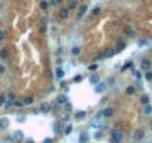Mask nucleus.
<instances>
[{
	"label": "nucleus",
	"mask_w": 152,
	"mask_h": 143,
	"mask_svg": "<svg viewBox=\"0 0 152 143\" xmlns=\"http://www.w3.org/2000/svg\"><path fill=\"white\" fill-rule=\"evenodd\" d=\"M145 76H146V79H148V81H152V73H151V72H146V75H145Z\"/></svg>",
	"instance_id": "e433bc0d"
},
{
	"label": "nucleus",
	"mask_w": 152,
	"mask_h": 143,
	"mask_svg": "<svg viewBox=\"0 0 152 143\" xmlns=\"http://www.w3.org/2000/svg\"><path fill=\"white\" fill-rule=\"evenodd\" d=\"M100 12H101V7H100V6H96L91 13H93V15H100Z\"/></svg>",
	"instance_id": "cd10ccee"
},
{
	"label": "nucleus",
	"mask_w": 152,
	"mask_h": 143,
	"mask_svg": "<svg viewBox=\"0 0 152 143\" xmlns=\"http://www.w3.org/2000/svg\"><path fill=\"white\" fill-rule=\"evenodd\" d=\"M85 116H87V112H85V110H79V112L75 113V119H76V121H82Z\"/></svg>",
	"instance_id": "9d476101"
},
{
	"label": "nucleus",
	"mask_w": 152,
	"mask_h": 143,
	"mask_svg": "<svg viewBox=\"0 0 152 143\" xmlns=\"http://www.w3.org/2000/svg\"><path fill=\"white\" fill-rule=\"evenodd\" d=\"M43 143H54V139H52V137H48V139L43 140Z\"/></svg>",
	"instance_id": "4c0bfd02"
},
{
	"label": "nucleus",
	"mask_w": 152,
	"mask_h": 143,
	"mask_svg": "<svg viewBox=\"0 0 152 143\" xmlns=\"http://www.w3.org/2000/svg\"><path fill=\"white\" fill-rule=\"evenodd\" d=\"M49 110H51V104L49 103H43L40 106V112H49Z\"/></svg>",
	"instance_id": "6ab92c4d"
},
{
	"label": "nucleus",
	"mask_w": 152,
	"mask_h": 143,
	"mask_svg": "<svg viewBox=\"0 0 152 143\" xmlns=\"http://www.w3.org/2000/svg\"><path fill=\"white\" fill-rule=\"evenodd\" d=\"M140 67H142L143 70H146V72H148V70L151 69V61H149L148 58H143V60L140 61Z\"/></svg>",
	"instance_id": "423d86ee"
},
{
	"label": "nucleus",
	"mask_w": 152,
	"mask_h": 143,
	"mask_svg": "<svg viewBox=\"0 0 152 143\" xmlns=\"http://www.w3.org/2000/svg\"><path fill=\"white\" fill-rule=\"evenodd\" d=\"M124 33H125L128 37H136V31H134L133 28H130V27H125V28H124Z\"/></svg>",
	"instance_id": "ddd939ff"
},
{
	"label": "nucleus",
	"mask_w": 152,
	"mask_h": 143,
	"mask_svg": "<svg viewBox=\"0 0 152 143\" xmlns=\"http://www.w3.org/2000/svg\"><path fill=\"white\" fill-rule=\"evenodd\" d=\"M140 103L145 106V104H149V95H146V94H143L142 97H140Z\"/></svg>",
	"instance_id": "a211bd4d"
},
{
	"label": "nucleus",
	"mask_w": 152,
	"mask_h": 143,
	"mask_svg": "<svg viewBox=\"0 0 152 143\" xmlns=\"http://www.w3.org/2000/svg\"><path fill=\"white\" fill-rule=\"evenodd\" d=\"M87 4H81L79 6V13H78V18H82L84 15H85V12H87Z\"/></svg>",
	"instance_id": "dca6fc26"
},
{
	"label": "nucleus",
	"mask_w": 152,
	"mask_h": 143,
	"mask_svg": "<svg viewBox=\"0 0 152 143\" xmlns=\"http://www.w3.org/2000/svg\"><path fill=\"white\" fill-rule=\"evenodd\" d=\"M116 46H118V51H122V49L125 48V42H124L122 39H119V40H118V43H116Z\"/></svg>",
	"instance_id": "5701e85b"
},
{
	"label": "nucleus",
	"mask_w": 152,
	"mask_h": 143,
	"mask_svg": "<svg viewBox=\"0 0 152 143\" xmlns=\"http://www.w3.org/2000/svg\"><path fill=\"white\" fill-rule=\"evenodd\" d=\"M122 131L119 130V128H116V130H113L112 131V136H110V143H121L122 142Z\"/></svg>",
	"instance_id": "f257e3e1"
},
{
	"label": "nucleus",
	"mask_w": 152,
	"mask_h": 143,
	"mask_svg": "<svg viewBox=\"0 0 152 143\" xmlns=\"http://www.w3.org/2000/svg\"><path fill=\"white\" fill-rule=\"evenodd\" d=\"M4 72H6V69H4V66H1V64H0V75H3Z\"/></svg>",
	"instance_id": "37998d69"
},
{
	"label": "nucleus",
	"mask_w": 152,
	"mask_h": 143,
	"mask_svg": "<svg viewBox=\"0 0 152 143\" xmlns=\"http://www.w3.org/2000/svg\"><path fill=\"white\" fill-rule=\"evenodd\" d=\"M88 69H90V70L93 72V70H96V69H97V64H91V66H90Z\"/></svg>",
	"instance_id": "ea45409f"
},
{
	"label": "nucleus",
	"mask_w": 152,
	"mask_h": 143,
	"mask_svg": "<svg viewBox=\"0 0 152 143\" xmlns=\"http://www.w3.org/2000/svg\"><path fill=\"white\" fill-rule=\"evenodd\" d=\"M54 133H55V134L63 133V122H55V124H54Z\"/></svg>",
	"instance_id": "9b49d317"
},
{
	"label": "nucleus",
	"mask_w": 152,
	"mask_h": 143,
	"mask_svg": "<svg viewBox=\"0 0 152 143\" xmlns=\"http://www.w3.org/2000/svg\"><path fill=\"white\" fill-rule=\"evenodd\" d=\"M101 113H103V118H110L113 115V109L112 107H106L104 110H101Z\"/></svg>",
	"instance_id": "1a4fd4ad"
},
{
	"label": "nucleus",
	"mask_w": 152,
	"mask_h": 143,
	"mask_svg": "<svg viewBox=\"0 0 152 143\" xmlns=\"http://www.w3.org/2000/svg\"><path fill=\"white\" fill-rule=\"evenodd\" d=\"M101 136H103V133H101V131H99V133H96V136H94V137H96V139H100Z\"/></svg>",
	"instance_id": "a19ab883"
},
{
	"label": "nucleus",
	"mask_w": 152,
	"mask_h": 143,
	"mask_svg": "<svg viewBox=\"0 0 152 143\" xmlns=\"http://www.w3.org/2000/svg\"><path fill=\"white\" fill-rule=\"evenodd\" d=\"M46 28H48L46 22H45V21H42V24H40V31H42V33H46Z\"/></svg>",
	"instance_id": "c85d7f7f"
},
{
	"label": "nucleus",
	"mask_w": 152,
	"mask_h": 143,
	"mask_svg": "<svg viewBox=\"0 0 152 143\" xmlns=\"http://www.w3.org/2000/svg\"><path fill=\"white\" fill-rule=\"evenodd\" d=\"M76 4H78V3H76V0H70V1H69V4H67V9H69V10H72V9H75V7H76Z\"/></svg>",
	"instance_id": "b1692460"
},
{
	"label": "nucleus",
	"mask_w": 152,
	"mask_h": 143,
	"mask_svg": "<svg viewBox=\"0 0 152 143\" xmlns=\"http://www.w3.org/2000/svg\"><path fill=\"white\" fill-rule=\"evenodd\" d=\"M69 12H70V10H69L67 7H61V9L58 10V18L63 19V21L67 19V18H69Z\"/></svg>",
	"instance_id": "7ed1b4c3"
},
{
	"label": "nucleus",
	"mask_w": 152,
	"mask_h": 143,
	"mask_svg": "<svg viewBox=\"0 0 152 143\" xmlns=\"http://www.w3.org/2000/svg\"><path fill=\"white\" fill-rule=\"evenodd\" d=\"M27 143H34V142H33L31 139H28V140H27Z\"/></svg>",
	"instance_id": "de8ad7c7"
},
{
	"label": "nucleus",
	"mask_w": 152,
	"mask_h": 143,
	"mask_svg": "<svg viewBox=\"0 0 152 143\" xmlns=\"http://www.w3.org/2000/svg\"><path fill=\"white\" fill-rule=\"evenodd\" d=\"M113 54H115L113 49H106L101 55H103V58H110V57H113Z\"/></svg>",
	"instance_id": "f3484780"
},
{
	"label": "nucleus",
	"mask_w": 152,
	"mask_h": 143,
	"mask_svg": "<svg viewBox=\"0 0 152 143\" xmlns=\"http://www.w3.org/2000/svg\"><path fill=\"white\" fill-rule=\"evenodd\" d=\"M72 131H73V125L70 124V125H67L64 130H63V133L66 134V136H69V134H72Z\"/></svg>",
	"instance_id": "aec40b11"
},
{
	"label": "nucleus",
	"mask_w": 152,
	"mask_h": 143,
	"mask_svg": "<svg viewBox=\"0 0 152 143\" xmlns=\"http://www.w3.org/2000/svg\"><path fill=\"white\" fill-rule=\"evenodd\" d=\"M90 140V134L87 133V131H84L81 136H79V143H88Z\"/></svg>",
	"instance_id": "f8f14e48"
},
{
	"label": "nucleus",
	"mask_w": 152,
	"mask_h": 143,
	"mask_svg": "<svg viewBox=\"0 0 152 143\" xmlns=\"http://www.w3.org/2000/svg\"><path fill=\"white\" fill-rule=\"evenodd\" d=\"M60 85H61L63 88H66V87H67V82H66V81H61V84H60Z\"/></svg>",
	"instance_id": "a18cd8bd"
},
{
	"label": "nucleus",
	"mask_w": 152,
	"mask_h": 143,
	"mask_svg": "<svg viewBox=\"0 0 152 143\" xmlns=\"http://www.w3.org/2000/svg\"><path fill=\"white\" fill-rule=\"evenodd\" d=\"M106 91V84L104 82H99L97 85H96V93L97 94H103Z\"/></svg>",
	"instance_id": "39448f33"
},
{
	"label": "nucleus",
	"mask_w": 152,
	"mask_h": 143,
	"mask_svg": "<svg viewBox=\"0 0 152 143\" xmlns=\"http://www.w3.org/2000/svg\"><path fill=\"white\" fill-rule=\"evenodd\" d=\"M143 113H145V115H151L152 113V106L145 104V107H143Z\"/></svg>",
	"instance_id": "412c9836"
},
{
	"label": "nucleus",
	"mask_w": 152,
	"mask_h": 143,
	"mask_svg": "<svg viewBox=\"0 0 152 143\" xmlns=\"http://www.w3.org/2000/svg\"><path fill=\"white\" fill-rule=\"evenodd\" d=\"M128 67H131V61H130V63H127V64H125V66L122 67V72H124V70H127Z\"/></svg>",
	"instance_id": "58836bf2"
},
{
	"label": "nucleus",
	"mask_w": 152,
	"mask_h": 143,
	"mask_svg": "<svg viewBox=\"0 0 152 143\" xmlns=\"http://www.w3.org/2000/svg\"><path fill=\"white\" fill-rule=\"evenodd\" d=\"M125 93H127L128 95H133V94L136 93V88H134V87H127V90H125Z\"/></svg>",
	"instance_id": "a878e982"
},
{
	"label": "nucleus",
	"mask_w": 152,
	"mask_h": 143,
	"mask_svg": "<svg viewBox=\"0 0 152 143\" xmlns=\"http://www.w3.org/2000/svg\"><path fill=\"white\" fill-rule=\"evenodd\" d=\"M10 137L13 139V142H22V140H24V133H22L21 130H16V131L12 133Z\"/></svg>",
	"instance_id": "f03ea898"
},
{
	"label": "nucleus",
	"mask_w": 152,
	"mask_h": 143,
	"mask_svg": "<svg viewBox=\"0 0 152 143\" xmlns=\"http://www.w3.org/2000/svg\"><path fill=\"white\" fill-rule=\"evenodd\" d=\"M48 6H49V3H48L46 0H43V1H40V9H42L43 12H46V10H48Z\"/></svg>",
	"instance_id": "4be33fe9"
},
{
	"label": "nucleus",
	"mask_w": 152,
	"mask_h": 143,
	"mask_svg": "<svg viewBox=\"0 0 152 143\" xmlns=\"http://www.w3.org/2000/svg\"><path fill=\"white\" fill-rule=\"evenodd\" d=\"M63 64V58H57V66H61Z\"/></svg>",
	"instance_id": "c03bdc74"
},
{
	"label": "nucleus",
	"mask_w": 152,
	"mask_h": 143,
	"mask_svg": "<svg viewBox=\"0 0 152 143\" xmlns=\"http://www.w3.org/2000/svg\"><path fill=\"white\" fill-rule=\"evenodd\" d=\"M9 125H10V119L9 118H6V116L0 118V128L6 130V128H9Z\"/></svg>",
	"instance_id": "20e7f679"
},
{
	"label": "nucleus",
	"mask_w": 152,
	"mask_h": 143,
	"mask_svg": "<svg viewBox=\"0 0 152 143\" xmlns=\"http://www.w3.org/2000/svg\"><path fill=\"white\" fill-rule=\"evenodd\" d=\"M25 118H27L25 115H18V116H16V121H18V122H24Z\"/></svg>",
	"instance_id": "473e14b6"
},
{
	"label": "nucleus",
	"mask_w": 152,
	"mask_h": 143,
	"mask_svg": "<svg viewBox=\"0 0 152 143\" xmlns=\"http://www.w3.org/2000/svg\"><path fill=\"white\" fill-rule=\"evenodd\" d=\"M149 143H152V142H149Z\"/></svg>",
	"instance_id": "09e8293b"
},
{
	"label": "nucleus",
	"mask_w": 152,
	"mask_h": 143,
	"mask_svg": "<svg viewBox=\"0 0 152 143\" xmlns=\"http://www.w3.org/2000/svg\"><path fill=\"white\" fill-rule=\"evenodd\" d=\"M4 101H6V97L4 95H0V104H3Z\"/></svg>",
	"instance_id": "79ce46f5"
},
{
	"label": "nucleus",
	"mask_w": 152,
	"mask_h": 143,
	"mask_svg": "<svg viewBox=\"0 0 152 143\" xmlns=\"http://www.w3.org/2000/svg\"><path fill=\"white\" fill-rule=\"evenodd\" d=\"M79 52H81V48H79V46H73V48H72V54H73V55H78Z\"/></svg>",
	"instance_id": "c756f323"
},
{
	"label": "nucleus",
	"mask_w": 152,
	"mask_h": 143,
	"mask_svg": "<svg viewBox=\"0 0 152 143\" xmlns=\"http://www.w3.org/2000/svg\"><path fill=\"white\" fill-rule=\"evenodd\" d=\"M133 137H134V140L139 142V140H142V139L145 137V131H143V130H136L134 134H133Z\"/></svg>",
	"instance_id": "0eeeda50"
},
{
	"label": "nucleus",
	"mask_w": 152,
	"mask_h": 143,
	"mask_svg": "<svg viewBox=\"0 0 152 143\" xmlns=\"http://www.w3.org/2000/svg\"><path fill=\"white\" fill-rule=\"evenodd\" d=\"M151 125H152V124H151Z\"/></svg>",
	"instance_id": "8fccbe9b"
},
{
	"label": "nucleus",
	"mask_w": 152,
	"mask_h": 143,
	"mask_svg": "<svg viewBox=\"0 0 152 143\" xmlns=\"http://www.w3.org/2000/svg\"><path fill=\"white\" fill-rule=\"evenodd\" d=\"M3 104H4V109H9V107H12V106H13V101H10V100H6Z\"/></svg>",
	"instance_id": "7c9ffc66"
},
{
	"label": "nucleus",
	"mask_w": 152,
	"mask_h": 143,
	"mask_svg": "<svg viewBox=\"0 0 152 143\" xmlns=\"http://www.w3.org/2000/svg\"><path fill=\"white\" fill-rule=\"evenodd\" d=\"M100 82V76L97 75V73H93V75H90V84H93V85H97Z\"/></svg>",
	"instance_id": "6e6552de"
},
{
	"label": "nucleus",
	"mask_w": 152,
	"mask_h": 143,
	"mask_svg": "<svg viewBox=\"0 0 152 143\" xmlns=\"http://www.w3.org/2000/svg\"><path fill=\"white\" fill-rule=\"evenodd\" d=\"M73 81H75V82H81V81H82V76H81V75H76Z\"/></svg>",
	"instance_id": "c9c22d12"
},
{
	"label": "nucleus",
	"mask_w": 152,
	"mask_h": 143,
	"mask_svg": "<svg viewBox=\"0 0 152 143\" xmlns=\"http://www.w3.org/2000/svg\"><path fill=\"white\" fill-rule=\"evenodd\" d=\"M7 100H10V101H15V100H16V95H15L13 93H9V94H7Z\"/></svg>",
	"instance_id": "2f4dec72"
},
{
	"label": "nucleus",
	"mask_w": 152,
	"mask_h": 143,
	"mask_svg": "<svg viewBox=\"0 0 152 143\" xmlns=\"http://www.w3.org/2000/svg\"><path fill=\"white\" fill-rule=\"evenodd\" d=\"M33 101H34V98L28 95V97H25V98H24V101H22V103H24V104H31Z\"/></svg>",
	"instance_id": "bb28decb"
},
{
	"label": "nucleus",
	"mask_w": 152,
	"mask_h": 143,
	"mask_svg": "<svg viewBox=\"0 0 152 143\" xmlns=\"http://www.w3.org/2000/svg\"><path fill=\"white\" fill-rule=\"evenodd\" d=\"M3 39H4V33H3V31H1V30H0V42H1V40H3Z\"/></svg>",
	"instance_id": "49530a36"
},
{
	"label": "nucleus",
	"mask_w": 152,
	"mask_h": 143,
	"mask_svg": "<svg viewBox=\"0 0 152 143\" xmlns=\"http://www.w3.org/2000/svg\"><path fill=\"white\" fill-rule=\"evenodd\" d=\"M64 104H66V110H67V112H70V110L73 109V106H72V103H69V101H67V103H64Z\"/></svg>",
	"instance_id": "72a5a7b5"
},
{
	"label": "nucleus",
	"mask_w": 152,
	"mask_h": 143,
	"mask_svg": "<svg viewBox=\"0 0 152 143\" xmlns=\"http://www.w3.org/2000/svg\"><path fill=\"white\" fill-rule=\"evenodd\" d=\"M51 4L52 6H58V4H61V0H51Z\"/></svg>",
	"instance_id": "f704fd0d"
},
{
	"label": "nucleus",
	"mask_w": 152,
	"mask_h": 143,
	"mask_svg": "<svg viewBox=\"0 0 152 143\" xmlns=\"http://www.w3.org/2000/svg\"><path fill=\"white\" fill-rule=\"evenodd\" d=\"M55 78H57V79H63V78H64V70H63L61 67H57V69H55Z\"/></svg>",
	"instance_id": "4468645a"
},
{
	"label": "nucleus",
	"mask_w": 152,
	"mask_h": 143,
	"mask_svg": "<svg viewBox=\"0 0 152 143\" xmlns=\"http://www.w3.org/2000/svg\"><path fill=\"white\" fill-rule=\"evenodd\" d=\"M0 58L1 60H7V51L3 48V49H0Z\"/></svg>",
	"instance_id": "393cba45"
},
{
	"label": "nucleus",
	"mask_w": 152,
	"mask_h": 143,
	"mask_svg": "<svg viewBox=\"0 0 152 143\" xmlns=\"http://www.w3.org/2000/svg\"><path fill=\"white\" fill-rule=\"evenodd\" d=\"M57 103H58V104H64V103H67V95H66V94H60V95L57 97Z\"/></svg>",
	"instance_id": "2eb2a0df"
}]
</instances>
